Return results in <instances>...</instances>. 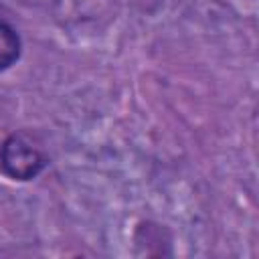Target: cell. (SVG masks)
I'll list each match as a JSON object with an SVG mask.
<instances>
[{
  "label": "cell",
  "mask_w": 259,
  "mask_h": 259,
  "mask_svg": "<svg viewBox=\"0 0 259 259\" xmlns=\"http://www.w3.org/2000/svg\"><path fill=\"white\" fill-rule=\"evenodd\" d=\"M22 55V38L18 30L0 16V73L8 71L20 61Z\"/></svg>",
  "instance_id": "7a4b0ae2"
},
{
  "label": "cell",
  "mask_w": 259,
  "mask_h": 259,
  "mask_svg": "<svg viewBox=\"0 0 259 259\" xmlns=\"http://www.w3.org/2000/svg\"><path fill=\"white\" fill-rule=\"evenodd\" d=\"M49 166L47 154L22 132L6 136L0 144V174L14 182H30Z\"/></svg>",
  "instance_id": "6da1fadb"
}]
</instances>
